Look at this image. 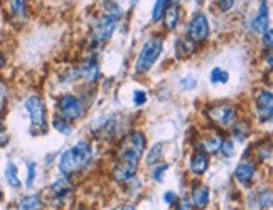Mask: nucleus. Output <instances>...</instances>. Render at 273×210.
<instances>
[{"label":"nucleus","mask_w":273,"mask_h":210,"mask_svg":"<svg viewBox=\"0 0 273 210\" xmlns=\"http://www.w3.org/2000/svg\"><path fill=\"white\" fill-rule=\"evenodd\" d=\"M209 35V22H207V17L204 13H196L192 17L191 22H189L187 27V37L192 40L194 44H201L204 42Z\"/></svg>","instance_id":"423d86ee"},{"label":"nucleus","mask_w":273,"mask_h":210,"mask_svg":"<svg viewBox=\"0 0 273 210\" xmlns=\"http://www.w3.org/2000/svg\"><path fill=\"white\" fill-rule=\"evenodd\" d=\"M71 189L69 187V184H68V180L66 179H61V180H58V182H54L53 185H51V192H53L54 195H56L58 199H61V197H64V195L68 194V190Z\"/></svg>","instance_id":"4be33fe9"},{"label":"nucleus","mask_w":273,"mask_h":210,"mask_svg":"<svg viewBox=\"0 0 273 210\" xmlns=\"http://www.w3.org/2000/svg\"><path fill=\"white\" fill-rule=\"evenodd\" d=\"M228 79H229V74L226 71H223L221 67H214V69L211 71V74H209V81L212 84H216V83H228Z\"/></svg>","instance_id":"5701e85b"},{"label":"nucleus","mask_w":273,"mask_h":210,"mask_svg":"<svg viewBox=\"0 0 273 210\" xmlns=\"http://www.w3.org/2000/svg\"><path fill=\"white\" fill-rule=\"evenodd\" d=\"M143 150H145V136L142 133H138V131L128 135L127 140H125V143L122 145V152L132 153L138 158L142 157Z\"/></svg>","instance_id":"9d476101"},{"label":"nucleus","mask_w":273,"mask_h":210,"mask_svg":"<svg viewBox=\"0 0 273 210\" xmlns=\"http://www.w3.org/2000/svg\"><path fill=\"white\" fill-rule=\"evenodd\" d=\"M2 197H4V194H2V190H0V200H2Z\"/></svg>","instance_id":"ea45409f"},{"label":"nucleus","mask_w":273,"mask_h":210,"mask_svg":"<svg viewBox=\"0 0 273 210\" xmlns=\"http://www.w3.org/2000/svg\"><path fill=\"white\" fill-rule=\"evenodd\" d=\"M162 47H164V42H162V39H155L152 37L147 40L145 44H143L140 54H138L137 57V62H135V71L137 72H149L152 67H154V64L157 62V59L160 57L162 54Z\"/></svg>","instance_id":"f03ea898"},{"label":"nucleus","mask_w":273,"mask_h":210,"mask_svg":"<svg viewBox=\"0 0 273 210\" xmlns=\"http://www.w3.org/2000/svg\"><path fill=\"white\" fill-rule=\"evenodd\" d=\"M169 168L167 163H160V165H157L154 170H152V179L157 180V182H162V173Z\"/></svg>","instance_id":"c85d7f7f"},{"label":"nucleus","mask_w":273,"mask_h":210,"mask_svg":"<svg viewBox=\"0 0 273 210\" xmlns=\"http://www.w3.org/2000/svg\"><path fill=\"white\" fill-rule=\"evenodd\" d=\"M69 121H66V120H58V118H54V121H53V125H54V128L59 131V133H63V135H69L71 133V126L68 125Z\"/></svg>","instance_id":"bb28decb"},{"label":"nucleus","mask_w":273,"mask_h":210,"mask_svg":"<svg viewBox=\"0 0 273 210\" xmlns=\"http://www.w3.org/2000/svg\"><path fill=\"white\" fill-rule=\"evenodd\" d=\"M58 111L63 116V120L66 121H76L80 120L83 115V106L81 101L73 94H64L61 96L58 103Z\"/></svg>","instance_id":"39448f33"},{"label":"nucleus","mask_w":273,"mask_h":210,"mask_svg":"<svg viewBox=\"0 0 273 210\" xmlns=\"http://www.w3.org/2000/svg\"><path fill=\"white\" fill-rule=\"evenodd\" d=\"M2 66H4V54L0 52V69H2Z\"/></svg>","instance_id":"58836bf2"},{"label":"nucleus","mask_w":273,"mask_h":210,"mask_svg":"<svg viewBox=\"0 0 273 210\" xmlns=\"http://www.w3.org/2000/svg\"><path fill=\"white\" fill-rule=\"evenodd\" d=\"M117 19H118L117 15L105 13V15H101L100 19L95 22L93 32H91V37H93L95 44H103L112 37L115 27H117Z\"/></svg>","instance_id":"20e7f679"},{"label":"nucleus","mask_w":273,"mask_h":210,"mask_svg":"<svg viewBox=\"0 0 273 210\" xmlns=\"http://www.w3.org/2000/svg\"><path fill=\"white\" fill-rule=\"evenodd\" d=\"M219 150L223 152V155L224 157H233L234 155V143L231 140H224V141H221V147H219Z\"/></svg>","instance_id":"cd10ccee"},{"label":"nucleus","mask_w":273,"mask_h":210,"mask_svg":"<svg viewBox=\"0 0 273 210\" xmlns=\"http://www.w3.org/2000/svg\"><path fill=\"white\" fill-rule=\"evenodd\" d=\"M177 210H189V202H187V200H182V202L179 204Z\"/></svg>","instance_id":"c9c22d12"},{"label":"nucleus","mask_w":273,"mask_h":210,"mask_svg":"<svg viewBox=\"0 0 273 210\" xmlns=\"http://www.w3.org/2000/svg\"><path fill=\"white\" fill-rule=\"evenodd\" d=\"M271 39H273V32H271V29H266L265 32H263V45L270 49L271 47Z\"/></svg>","instance_id":"2f4dec72"},{"label":"nucleus","mask_w":273,"mask_h":210,"mask_svg":"<svg viewBox=\"0 0 273 210\" xmlns=\"http://www.w3.org/2000/svg\"><path fill=\"white\" fill-rule=\"evenodd\" d=\"M196 45L197 44H194L189 37L179 39V42H177V54H179L180 57H182V56H191V54H194V51H196Z\"/></svg>","instance_id":"6ab92c4d"},{"label":"nucleus","mask_w":273,"mask_h":210,"mask_svg":"<svg viewBox=\"0 0 273 210\" xmlns=\"http://www.w3.org/2000/svg\"><path fill=\"white\" fill-rule=\"evenodd\" d=\"M251 27H253L254 32H261V34L268 29V5H266V0H261L260 5H258L256 17H254Z\"/></svg>","instance_id":"4468645a"},{"label":"nucleus","mask_w":273,"mask_h":210,"mask_svg":"<svg viewBox=\"0 0 273 210\" xmlns=\"http://www.w3.org/2000/svg\"><path fill=\"white\" fill-rule=\"evenodd\" d=\"M248 135V126L244 123L238 121V125H234V138L238 141H243Z\"/></svg>","instance_id":"a878e982"},{"label":"nucleus","mask_w":273,"mask_h":210,"mask_svg":"<svg viewBox=\"0 0 273 210\" xmlns=\"http://www.w3.org/2000/svg\"><path fill=\"white\" fill-rule=\"evenodd\" d=\"M164 155V145H155L154 148H150L149 155H147V165H155L157 162Z\"/></svg>","instance_id":"b1692460"},{"label":"nucleus","mask_w":273,"mask_h":210,"mask_svg":"<svg viewBox=\"0 0 273 210\" xmlns=\"http://www.w3.org/2000/svg\"><path fill=\"white\" fill-rule=\"evenodd\" d=\"M164 25L167 30H172L175 29V25H177V20H179V5H169L165 8L164 12Z\"/></svg>","instance_id":"f3484780"},{"label":"nucleus","mask_w":273,"mask_h":210,"mask_svg":"<svg viewBox=\"0 0 273 210\" xmlns=\"http://www.w3.org/2000/svg\"><path fill=\"white\" fill-rule=\"evenodd\" d=\"M93 157V148L88 141H78L73 148L66 150L59 158V170L64 177H69L73 173L83 170L90 165Z\"/></svg>","instance_id":"f257e3e1"},{"label":"nucleus","mask_w":273,"mask_h":210,"mask_svg":"<svg viewBox=\"0 0 273 210\" xmlns=\"http://www.w3.org/2000/svg\"><path fill=\"white\" fill-rule=\"evenodd\" d=\"M26 109L36 128H46V108L39 96H31L26 101Z\"/></svg>","instance_id":"6e6552de"},{"label":"nucleus","mask_w":273,"mask_h":210,"mask_svg":"<svg viewBox=\"0 0 273 210\" xmlns=\"http://www.w3.org/2000/svg\"><path fill=\"white\" fill-rule=\"evenodd\" d=\"M78 77H81L83 81L86 83H93V81L98 77V66L93 59H88L86 62H83L80 67H78V72H76Z\"/></svg>","instance_id":"ddd939ff"},{"label":"nucleus","mask_w":273,"mask_h":210,"mask_svg":"<svg viewBox=\"0 0 273 210\" xmlns=\"http://www.w3.org/2000/svg\"><path fill=\"white\" fill-rule=\"evenodd\" d=\"M6 180L9 185L14 187V189H19L21 187V180H19V177H17V167L14 165V163H9L6 168Z\"/></svg>","instance_id":"aec40b11"},{"label":"nucleus","mask_w":273,"mask_h":210,"mask_svg":"<svg viewBox=\"0 0 273 210\" xmlns=\"http://www.w3.org/2000/svg\"><path fill=\"white\" fill-rule=\"evenodd\" d=\"M9 7H11V12L16 17H26V13H27L26 0H9Z\"/></svg>","instance_id":"412c9836"},{"label":"nucleus","mask_w":273,"mask_h":210,"mask_svg":"<svg viewBox=\"0 0 273 210\" xmlns=\"http://www.w3.org/2000/svg\"><path fill=\"white\" fill-rule=\"evenodd\" d=\"M4 101H6V94H4V89L0 88V108H2Z\"/></svg>","instance_id":"e433bc0d"},{"label":"nucleus","mask_w":273,"mask_h":210,"mask_svg":"<svg viewBox=\"0 0 273 210\" xmlns=\"http://www.w3.org/2000/svg\"><path fill=\"white\" fill-rule=\"evenodd\" d=\"M135 3H137V0H132V5H135Z\"/></svg>","instance_id":"a19ab883"},{"label":"nucleus","mask_w":273,"mask_h":210,"mask_svg":"<svg viewBox=\"0 0 273 210\" xmlns=\"http://www.w3.org/2000/svg\"><path fill=\"white\" fill-rule=\"evenodd\" d=\"M234 179L241 185L248 187L254 179V167L251 163H246V162L239 163V165L234 168Z\"/></svg>","instance_id":"f8f14e48"},{"label":"nucleus","mask_w":273,"mask_h":210,"mask_svg":"<svg viewBox=\"0 0 273 210\" xmlns=\"http://www.w3.org/2000/svg\"><path fill=\"white\" fill-rule=\"evenodd\" d=\"M192 205L199 210L206 209L207 204H209V189L206 185H194L192 189V195H191Z\"/></svg>","instance_id":"9b49d317"},{"label":"nucleus","mask_w":273,"mask_h":210,"mask_svg":"<svg viewBox=\"0 0 273 210\" xmlns=\"http://www.w3.org/2000/svg\"><path fill=\"white\" fill-rule=\"evenodd\" d=\"M180 86H182L184 89H192L194 86H196V81H194L192 76H187V77H184V79L180 81Z\"/></svg>","instance_id":"473e14b6"},{"label":"nucleus","mask_w":273,"mask_h":210,"mask_svg":"<svg viewBox=\"0 0 273 210\" xmlns=\"http://www.w3.org/2000/svg\"><path fill=\"white\" fill-rule=\"evenodd\" d=\"M164 202L169 204V205H174L177 202V195L174 194V192H165L164 194Z\"/></svg>","instance_id":"f704fd0d"},{"label":"nucleus","mask_w":273,"mask_h":210,"mask_svg":"<svg viewBox=\"0 0 273 210\" xmlns=\"http://www.w3.org/2000/svg\"><path fill=\"white\" fill-rule=\"evenodd\" d=\"M221 140L219 136H216V135H211V136H206L204 140L199 143V150L201 152H204V153H211V155H214L219 152V147H221Z\"/></svg>","instance_id":"dca6fc26"},{"label":"nucleus","mask_w":273,"mask_h":210,"mask_svg":"<svg viewBox=\"0 0 273 210\" xmlns=\"http://www.w3.org/2000/svg\"><path fill=\"white\" fill-rule=\"evenodd\" d=\"M120 210H135V207H132V205H125V207H122Z\"/></svg>","instance_id":"4c0bfd02"},{"label":"nucleus","mask_w":273,"mask_h":210,"mask_svg":"<svg viewBox=\"0 0 273 210\" xmlns=\"http://www.w3.org/2000/svg\"><path fill=\"white\" fill-rule=\"evenodd\" d=\"M256 113L261 123H270L273 118V96L271 91L261 89L256 93Z\"/></svg>","instance_id":"1a4fd4ad"},{"label":"nucleus","mask_w":273,"mask_h":210,"mask_svg":"<svg viewBox=\"0 0 273 210\" xmlns=\"http://www.w3.org/2000/svg\"><path fill=\"white\" fill-rule=\"evenodd\" d=\"M207 116H209L216 125L229 126L234 123L236 111L233 106H229V104H216V106H211L207 109Z\"/></svg>","instance_id":"0eeeda50"},{"label":"nucleus","mask_w":273,"mask_h":210,"mask_svg":"<svg viewBox=\"0 0 273 210\" xmlns=\"http://www.w3.org/2000/svg\"><path fill=\"white\" fill-rule=\"evenodd\" d=\"M169 5H170V0H157L155 5H154V10H152V20L162 19L165 8H167Z\"/></svg>","instance_id":"393cba45"},{"label":"nucleus","mask_w":273,"mask_h":210,"mask_svg":"<svg viewBox=\"0 0 273 210\" xmlns=\"http://www.w3.org/2000/svg\"><path fill=\"white\" fill-rule=\"evenodd\" d=\"M138 157L127 152H120V162L113 170V179L117 182H127L135 177L138 168Z\"/></svg>","instance_id":"7ed1b4c3"},{"label":"nucleus","mask_w":273,"mask_h":210,"mask_svg":"<svg viewBox=\"0 0 273 210\" xmlns=\"http://www.w3.org/2000/svg\"><path fill=\"white\" fill-rule=\"evenodd\" d=\"M36 165L34 163H27V180H26V185L27 187H32V184H34V179H36Z\"/></svg>","instance_id":"c756f323"},{"label":"nucleus","mask_w":273,"mask_h":210,"mask_svg":"<svg viewBox=\"0 0 273 210\" xmlns=\"http://www.w3.org/2000/svg\"><path fill=\"white\" fill-rule=\"evenodd\" d=\"M41 209V197L39 195H27L21 199L17 210H39Z\"/></svg>","instance_id":"a211bd4d"},{"label":"nucleus","mask_w":273,"mask_h":210,"mask_svg":"<svg viewBox=\"0 0 273 210\" xmlns=\"http://www.w3.org/2000/svg\"><path fill=\"white\" fill-rule=\"evenodd\" d=\"M145 101H147V93H145V91H135V93H133V103H135L137 106H142Z\"/></svg>","instance_id":"7c9ffc66"},{"label":"nucleus","mask_w":273,"mask_h":210,"mask_svg":"<svg viewBox=\"0 0 273 210\" xmlns=\"http://www.w3.org/2000/svg\"><path fill=\"white\" fill-rule=\"evenodd\" d=\"M234 2H236V0H217V3H219V8L223 12H228L229 8L234 5Z\"/></svg>","instance_id":"72a5a7b5"},{"label":"nucleus","mask_w":273,"mask_h":210,"mask_svg":"<svg viewBox=\"0 0 273 210\" xmlns=\"http://www.w3.org/2000/svg\"><path fill=\"white\" fill-rule=\"evenodd\" d=\"M189 167H191L192 173H196V175H202L207 167H209V162H207V155L204 152H197L192 155L191 158V163H189Z\"/></svg>","instance_id":"2eb2a0df"}]
</instances>
